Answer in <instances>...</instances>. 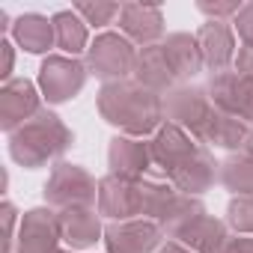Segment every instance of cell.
Instances as JSON below:
<instances>
[{"label": "cell", "instance_id": "obj_1", "mask_svg": "<svg viewBox=\"0 0 253 253\" xmlns=\"http://www.w3.org/2000/svg\"><path fill=\"white\" fill-rule=\"evenodd\" d=\"M98 113L125 137H146L164 125V98L137 81H113L98 92Z\"/></svg>", "mask_w": 253, "mask_h": 253}, {"label": "cell", "instance_id": "obj_2", "mask_svg": "<svg viewBox=\"0 0 253 253\" xmlns=\"http://www.w3.org/2000/svg\"><path fill=\"white\" fill-rule=\"evenodd\" d=\"M72 146V131L54 110H39L9 134V155L27 170H39Z\"/></svg>", "mask_w": 253, "mask_h": 253}, {"label": "cell", "instance_id": "obj_3", "mask_svg": "<svg viewBox=\"0 0 253 253\" xmlns=\"http://www.w3.org/2000/svg\"><path fill=\"white\" fill-rule=\"evenodd\" d=\"M45 203L51 209H92L98 203V182L78 164L60 161L45 182Z\"/></svg>", "mask_w": 253, "mask_h": 253}, {"label": "cell", "instance_id": "obj_4", "mask_svg": "<svg viewBox=\"0 0 253 253\" xmlns=\"http://www.w3.org/2000/svg\"><path fill=\"white\" fill-rule=\"evenodd\" d=\"M134 63H137V48L122 33H101L86 51V69L104 84L128 81V75L134 72Z\"/></svg>", "mask_w": 253, "mask_h": 253}, {"label": "cell", "instance_id": "obj_5", "mask_svg": "<svg viewBox=\"0 0 253 253\" xmlns=\"http://www.w3.org/2000/svg\"><path fill=\"white\" fill-rule=\"evenodd\" d=\"M86 75H89V69L78 57H66V54L45 57L42 66H39V89H42V98H48L51 104H63V101L75 98L84 89Z\"/></svg>", "mask_w": 253, "mask_h": 253}, {"label": "cell", "instance_id": "obj_6", "mask_svg": "<svg viewBox=\"0 0 253 253\" xmlns=\"http://www.w3.org/2000/svg\"><path fill=\"white\" fill-rule=\"evenodd\" d=\"M211 110H214V104H211L209 92L203 86H194V84H179L164 98L167 122L185 128L191 137H200V131H203V125L209 122Z\"/></svg>", "mask_w": 253, "mask_h": 253}, {"label": "cell", "instance_id": "obj_7", "mask_svg": "<svg viewBox=\"0 0 253 253\" xmlns=\"http://www.w3.org/2000/svg\"><path fill=\"white\" fill-rule=\"evenodd\" d=\"M161 226L146 217L134 220H113L104 226L107 253H152L161 247Z\"/></svg>", "mask_w": 253, "mask_h": 253}, {"label": "cell", "instance_id": "obj_8", "mask_svg": "<svg viewBox=\"0 0 253 253\" xmlns=\"http://www.w3.org/2000/svg\"><path fill=\"white\" fill-rule=\"evenodd\" d=\"M60 241H63L60 211H51V209L24 211L21 226H18V241H15L18 253H57Z\"/></svg>", "mask_w": 253, "mask_h": 253}, {"label": "cell", "instance_id": "obj_9", "mask_svg": "<svg viewBox=\"0 0 253 253\" xmlns=\"http://www.w3.org/2000/svg\"><path fill=\"white\" fill-rule=\"evenodd\" d=\"M206 92L217 110H226L244 122H253V81H244L232 69H226L209 78Z\"/></svg>", "mask_w": 253, "mask_h": 253}, {"label": "cell", "instance_id": "obj_10", "mask_svg": "<svg viewBox=\"0 0 253 253\" xmlns=\"http://www.w3.org/2000/svg\"><path fill=\"white\" fill-rule=\"evenodd\" d=\"M39 89L27 81V78H12L0 86V128L3 131H15L27 119H33L42 107H39Z\"/></svg>", "mask_w": 253, "mask_h": 253}, {"label": "cell", "instance_id": "obj_11", "mask_svg": "<svg viewBox=\"0 0 253 253\" xmlns=\"http://www.w3.org/2000/svg\"><path fill=\"white\" fill-rule=\"evenodd\" d=\"M98 214H104L110 220L140 217V182L119 179L113 173L98 179Z\"/></svg>", "mask_w": 253, "mask_h": 253}, {"label": "cell", "instance_id": "obj_12", "mask_svg": "<svg viewBox=\"0 0 253 253\" xmlns=\"http://www.w3.org/2000/svg\"><path fill=\"white\" fill-rule=\"evenodd\" d=\"M107 164H110V173L113 176L128 179V182H140L143 173L152 167L149 143H143L140 137L116 134L110 140V149H107Z\"/></svg>", "mask_w": 253, "mask_h": 253}, {"label": "cell", "instance_id": "obj_13", "mask_svg": "<svg viewBox=\"0 0 253 253\" xmlns=\"http://www.w3.org/2000/svg\"><path fill=\"white\" fill-rule=\"evenodd\" d=\"M119 30L140 48L158 45V39L164 36V12L149 3H125L119 12Z\"/></svg>", "mask_w": 253, "mask_h": 253}, {"label": "cell", "instance_id": "obj_14", "mask_svg": "<svg viewBox=\"0 0 253 253\" xmlns=\"http://www.w3.org/2000/svg\"><path fill=\"white\" fill-rule=\"evenodd\" d=\"M149 152H152V164L161 167L170 176L176 167H182L197 152V143H194V137L185 128H179V125H173V122H164L155 131L152 143H149Z\"/></svg>", "mask_w": 253, "mask_h": 253}, {"label": "cell", "instance_id": "obj_15", "mask_svg": "<svg viewBox=\"0 0 253 253\" xmlns=\"http://www.w3.org/2000/svg\"><path fill=\"white\" fill-rule=\"evenodd\" d=\"M197 45H200L203 63L211 75L226 72L235 60V36L226 21H206L197 30Z\"/></svg>", "mask_w": 253, "mask_h": 253}, {"label": "cell", "instance_id": "obj_16", "mask_svg": "<svg viewBox=\"0 0 253 253\" xmlns=\"http://www.w3.org/2000/svg\"><path fill=\"white\" fill-rule=\"evenodd\" d=\"M131 81H137L140 86H146V89H152L158 95H167L173 86H179V81H176V75H173V69L167 63L164 45H149V48L137 51Z\"/></svg>", "mask_w": 253, "mask_h": 253}, {"label": "cell", "instance_id": "obj_17", "mask_svg": "<svg viewBox=\"0 0 253 253\" xmlns=\"http://www.w3.org/2000/svg\"><path fill=\"white\" fill-rule=\"evenodd\" d=\"M217 170H220V164L214 161V155H211L209 149L197 146V152H194L182 167H176V170L170 173V182H173V188H176L179 194L197 197V194H203V191L211 188Z\"/></svg>", "mask_w": 253, "mask_h": 253}, {"label": "cell", "instance_id": "obj_18", "mask_svg": "<svg viewBox=\"0 0 253 253\" xmlns=\"http://www.w3.org/2000/svg\"><path fill=\"white\" fill-rule=\"evenodd\" d=\"M247 137H250V128H247L244 119H238V116L214 107L197 140L211 143V146H220V149H229V152H238V149H244Z\"/></svg>", "mask_w": 253, "mask_h": 253}, {"label": "cell", "instance_id": "obj_19", "mask_svg": "<svg viewBox=\"0 0 253 253\" xmlns=\"http://www.w3.org/2000/svg\"><path fill=\"white\" fill-rule=\"evenodd\" d=\"M60 232L69 250H86L104 235V226L95 209H66L60 211Z\"/></svg>", "mask_w": 253, "mask_h": 253}, {"label": "cell", "instance_id": "obj_20", "mask_svg": "<svg viewBox=\"0 0 253 253\" xmlns=\"http://www.w3.org/2000/svg\"><path fill=\"white\" fill-rule=\"evenodd\" d=\"M161 45H164L167 63H170L176 81H191V78H197L206 69L200 45H197V36H191V33H170Z\"/></svg>", "mask_w": 253, "mask_h": 253}, {"label": "cell", "instance_id": "obj_21", "mask_svg": "<svg viewBox=\"0 0 253 253\" xmlns=\"http://www.w3.org/2000/svg\"><path fill=\"white\" fill-rule=\"evenodd\" d=\"M12 39L27 54H45L51 45H57L54 24L45 15H36V12H24V15H18L12 21Z\"/></svg>", "mask_w": 253, "mask_h": 253}, {"label": "cell", "instance_id": "obj_22", "mask_svg": "<svg viewBox=\"0 0 253 253\" xmlns=\"http://www.w3.org/2000/svg\"><path fill=\"white\" fill-rule=\"evenodd\" d=\"M206 214H209V211H206V206H203L197 197L179 194V197H176V203H173V209L158 220V226H161V232H164L167 238L182 241V238L191 232V226H194L200 217H206Z\"/></svg>", "mask_w": 253, "mask_h": 253}, {"label": "cell", "instance_id": "obj_23", "mask_svg": "<svg viewBox=\"0 0 253 253\" xmlns=\"http://www.w3.org/2000/svg\"><path fill=\"white\" fill-rule=\"evenodd\" d=\"M54 24V39L57 48L66 51V57H78L81 51H89V33H86V21L75 12V9H63L51 18Z\"/></svg>", "mask_w": 253, "mask_h": 253}, {"label": "cell", "instance_id": "obj_24", "mask_svg": "<svg viewBox=\"0 0 253 253\" xmlns=\"http://www.w3.org/2000/svg\"><path fill=\"white\" fill-rule=\"evenodd\" d=\"M217 179L235 197H250L253 194V158L244 155V152H232L229 158L220 161Z\"/></svg>", "mask_w": 253, "mask_h": 253}, {"label": "cell", "instance_id": "obj_25", "mask_svg": "<svg viewBox=\"0 0 253 253\" xmlns=\"http://www.w3.org/2000/svg\"><path fill=\"white\" fill-rule=\"evenodd\" d=\"M179 191L173 185H164V182H149V179H140V217L146 220H161L173 203H176Z\"/></svg>", "mask_w": 253, "mask_h": 253}, {"label": "cell", "instance_id": "obj_26", "mask_svg": "<svg viewBox=\"0 0 253 253\" xmlns=\"http://www.w3.org/2000/svg\"><path fill=\"white\" fill-rule=\"evenodd\" d=\"M226 223L235 229V235H253V194L229 200V206H226Z\"/></svg>", "mask_w": 253, "mask_h": 253}, {"label": "cell", "instance_id": "obj_27", "mask_svg": "<svg viewBox=\"0 0 253 253\" xmlns=\"http://www.w3.org/2000/svg\"><path fill=\"white\" fill-rule=\"evenodd\" d=\"M72 9H75L86 24H92V27H104V24H110V21L122 12L119 3H75Z\"/></svg>", "mask_w": 253, "mask_h": 253}, {"label": "cell", "instance_id": "obj_28", "mask_svg": "<svg viewBox=\"0 0 253 253\" xmlns=\"http://www.w3.org/2000/svg\"><path fill=\"white\" fill-rule=\"evenodd\" d=\"M197 9L203 12V15H209V21H223V18H235L238 12H241V6L235 3V0H226V3H211V0H200L197 3Z\"/></svg>", "mask_w": 253, "mask_h": 253}, {"label": "cell", "instance_id": "obj_29", "mask_svg": "<svg viewBox=\"0 0 253 253\" xmlns=\"http://www.w3.org/2000/svg\"><path fill=\"white\" fill-rule=\"evenodd\" d=\"M232 24H235L238 36H241V42L253 48V3H244V6H241V12L232 18Z\"/></svg>", "mask_w": 253, "mask_h": 253}, {"label": "cell", "instance_id": "obj_30", "mask_svg": "<svg viewBox=\"0 0 253 253\" xmlns=\"http://www.w3.org/2000/svg\"><path fill=\"white\" fill-rule=\"evenodd\" d=\"M0 214H3V253H12V244L18 241L15 238V220H18V211H15V206L12 203H3V206H0Z\"/></svg>", "mask_w": 253, "mask_h": 253}, {"label": "cell", "instance_id": "obj_31", "mask_svg": "<svg viewBox=\"0 0 253 253\" xmlns=\"http://www.w3.org/2000/svg\"><path fill=\"white\" fill-rule=\"evenodd\" d=\"M232 72L244 81H253V48L250 45H241L235 51V60H232Z\"/></svg>", "mask_w": 253, "mask_h": 253}, {"label": "cell", "instance_id": "obj_32", "mask_svg": "<svg viewBox=\"0 0 253 253\" xmlns=\"http://www.w3.org/2000/svg\"><path fill=\"white\" fill-rule=\"evenodd\" d=\"M203 253H238V235H223L220 241H214L211 247H206Z\"/></svg>", "mask_w": 253, "mask_h": 253}, {"label": "cell", "instance_id": "obj_33", "mask_svg": "<svg viewBox=\"0 0 253 253\" xmlns=\"http://www.w3.org/2000/svg\"><path fill=\"white\" fill-rule=\"evenodd\" d=\"M0 54H3V66H0V78L3 81H12V63H15V54H12V42H0Z\"/></svg>", "mask_w": 253, "mask_h": 253}, {"label": "cell", "instance_id": "obj_34", "mask_svg": "<svg viewBox=\"0 0 253 253\" xmlns=\"http://www.w3.org/2000/svg\"><path fill=\"white\" fill-rule=\"evenodd\" d=\"M158 253H194V250H188L185 244H179V241H167Z\"/></svg>", "mask_w": 253, "mask_h": 253}, {"label": "cell", "instance_id": "obj_35", "mask_svg": "<svg viewBox=\"0 0 253 253\" xmlns=\"http://www.w3.org/2000/svg\"><path fill=\"white\" fill-rule=\"evenodd\" d=\"M241 152L253 158V131H250V137H247V143H244V149H241Z\"/></svg>", "mask_w": 253, "mask_h": 253}, {"label": "cell", "instance_id": "obj_36", "mask_svg": "<svg viewBox=\"0 0 253 253\" xmlns=\"http://www.w3.org/2000/svg\"><path fill=\"white\" fill-rule=\"evenodd\" d=\"M57 253H75V250H57Z\"/></svg>", "mask_w": 253, "mask_h": 253}]
</instances>
